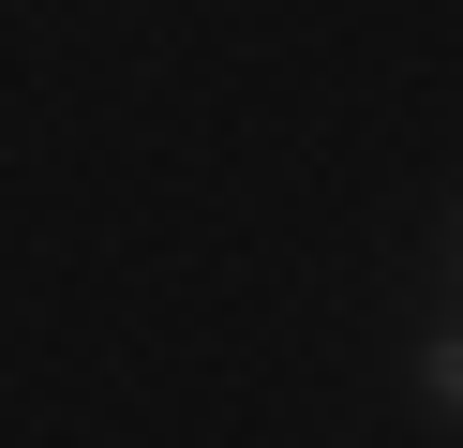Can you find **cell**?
I'll return each instance as SVG.
<instances>
[{
    "instance_id": "7a4b0ae2",
    "label": "cell",
    "mask_w": 463,
    "mask_h": 448,
    "mask_svg": "<svg viewBox=\"0 0 463 448\" xmlns=\"http://www.w3.org/2000/svg\"><path fill=\"white\" fill-rule=\"evenodd\" d=\"M449 239H463V224H449Z\"/></svg>"
},
{
    "instance_id": "6da1fadb",
    "label": "cell",
    "mask_w": 463,
    "mask_h": 448,
    "mask_svg": "<svg viewBox=\"0 0 463 448\" xmlns=\"http://www.w3.org/2000/svg\"><path fill=\"white\" fill-rule=\"evenodd\" d=\"M419 404L463 418V329H433V344H419Z\"/></svg>"
}]
</instances>
